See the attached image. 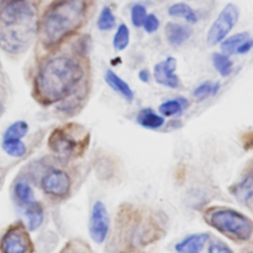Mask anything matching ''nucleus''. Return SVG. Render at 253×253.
<instances>
[{
  "mask_svg": "<svg viewBox=\"0 0 253 253\" xmlns=\"http://www.w3.org/2000/svg\"><path fill=\"white\" fill-rule=\"evenodd\" d=\"M252 45H253V42H252V40L249 38L248 40L244 41V42L237 47L235 53H238V54H245V53H247L248 51L251 50Z\"/></svg>",
  "mask_w": 253,
  "mask_h": 253,
  "instance_id": "7c9ffc66",
  "label": "nucleus"
},
{
  "mask_svg": "<svg viewBox=\"0 0 253 253\" xmlns=\"http://www.w3.org/2000/svg\"><path fill=\"white\" fill-rule=\"evenodd\" d=\"M192 35V30L185 25L169 22L165 26V36L168 42L174 46L184 43Z\"/></svg>",
  "mask_w": 253,
  "mask_h": 253,
  "instance_id": "f8f14e48",
  "label": "nucleus"
},
{
  "mask_svg": "<svg viewBox=\"0 0 253 253\" xmlns=\"http://www.w3.org/2000/svg\"><path fill=\"white\" fill-rule=\"evenodd\" d=\"M86 16V0H53L39 24L43 46L52 48L60 44L83 26Z\"/></svg>",
  "mask_w": 253,
  "mask_h": 253,
  "instance_id": "7ed1b4c3",
  "label": "nucleus"
},
{
  "mask_svg": "<svg viewBox=\"0 0 253 253\" xmlns=\"http://www.w3.org/2000/svg\"><path fill=\"white\" fill-rule=\"evenodd\" d=\"M60 253H91V250L87 244L81 240H70L66 243Z\"/></svg>",
  "mask_w": 253,
  "mask_h": 253,
  "instance_id": "bb28decb",
  "label": "nucleus"
},
{
  "mask_svg": "<svg viewBox=\"0 0 253 253\" xmlns=\"http://www.w3.org/2000/svg\"><path fill=\"white\" fill-rule=\"evenodd\" d=\"M84 54H56L45 60L35 79V97L43 105L68 99L86 76Z\"/></svg>",
  "mask_w": 253,
  "mask_h": 253,
  "instance_id": "f257e3e1",
  "label": "nucleus"
},
{
  "mask_svg": "<svg viewBox=\"0 0 253 253\" xmlns=\"http://www.w3.org/2000/svg\"><path fill=\"white\" fill-rule=\"evenodd\" d=\"M2 146L4 151L13 157H22L27 151L26 145L21 139H3Z\"/></svg>",
  "mask_w": 253,
  "mask_h": 253,
  "instance_id": "4be33fe9",
  "label": "nucleus"
},
{
  "mask_svg": "<svg viewBox=\"0 0 253 253\" xmlns=\"http://www.w3.org/2000/svg\"><path fill=\"white\" fill-rule=\"evenodd\" d=\"M136 122L139 126L149 128V129H157L164 125V118L157 113H155L152 109L145 108L138 112L136 116Z\"/></svg>",
  "mask_w": 253,
  "mask_h": 253,
  "instance_id": "4468645a",
  "label": "nucleus"
},
{
  "mask_svg": "<svg viewBox=\"0 0 253 253\" xmlns=\"http://www.w3.org/2000/svg\"><path fill=\"white\" fill-rule=\"evenodd\" d=\"M168 13L172 17L184 18L190 24H195L198 21V17L195 11L186 3L173 4L168 9Z\"/></svg>",
  "mask_w": 253,
  "mask_h": 253,
  "instance_id": "a211bd4d",
  "label": "nucleus"
},
{
  "mask_svg": "<svg viewBox=\"0 0 253 253\" xmlns=\"http://www.w3.org/2000/svg\"><path fill=\"white\" fill-rule=\"evenodd\" d=\"M233 196L243 204L252 202V176L249 174L230 189Z\"/></svg>",
  "mask_w": 253,
  "mask_h": 253,
  "instance_id": "2eb2a0df",
  "label": "nucleus"
},
{
  "mask_svg": "<svg viewBox=\"0 0 253 253\" xmlns=\"http://www.w3.org/2000/svg\"><path fill=\"white\" fill-rule=\"evenodd\" d=\"M27 211H26V215L28 218V223H29V228L31 230H36L38 229L42 221H43V210L41 204L38 202H33L29 206H27Z\"/></svg>",
  "mask_w": 253,
  "mask_h": 253,
  "instance_id": "f3484780",
  "label": "nucleus"
},
{
  "mask_svg": "<svg viewBox=\"0 0 253 253\" xmlns=\"http://www.w3.org/2000/svg\"><path fill=\"white\" fill-rule=\"evenodd\" d=\"M89 143L87 131L77 124H67L56 127L48 137L49 148L62 157H77L81 155Z\"/></svg>",
  "mask_w": 253,
  "mask_h": 253,
  "instance_id": "39448f33",
  "label": "nucleus"
},
{
  "mask_svg": "<svg viewBox=\"0 0 253 253\" xmlns=\"http://www.w3.org/2000/svg\"><path fill=\"white\" fill-rule=\"evenodd\" d=\"M29 126L25 121H17L9 126L4 133V139H21L27 134Z\"/></svg>",
  "mask_w": 253,
  "mask_h": 253,
  "instance_id": "5701e85b",
  "label": "nucleus"
},
{
  "mask_svg": "<svg viewBox=\"0 0 253 253\" xmlns=\"http://www.w3.org/2000/svg\"><path fill=\"white\" fill-rule=\"evenodd\" d=\"M210 239V234L207 232L193 233L175 245L177 253H201L205 244Z\"/></svg>",
  "mask_w": 253,
  "mask_h": 253,
  "instance_id": "9b49d317",
  "label": "nucleus"
},
{
  "mask_svg": "<svg viewBox=\"0 0 253 253\" xmlns=\"http://www.w3.org/2000/svg\"><path fill=\"white\" fill-rule=\"evenodd\" d=\"M238 16V8L232 3L226 4L208 32V43L210 45H215L221 42L237 23Z\"/></svg>",
  "mask_w": 253,
  "mask_h": 253,
  "instance_id": "423d86ee",
  "label": "nucleus"
},
{
  "mask_svg": "<svg viewBox=\"0 0 253 253\" xmlns=\"http://www.w3.org/2000/svg\"><path fill=\"white\" fill-rule=\"evenodd\" d=\"M2 253H32V242L27 231L21 226H14L2 238Z\"/></svg>",
  "mask_w": 253,
  "mask_h": 253,
  "instance_id": "1a4fd4ad",
  "label": "nucleus"
},
{
  "mask_svg": "<svg viewBox=\"0 0 253 253\" xmlns=\"http://www.w3.org/2000/svg\"><path fill=\"white\" fill-rule=\"evenodd\" d=\"M188 106V101L185 98L171 99L163 102L159 106V112L164 117H173L179 115Z\"/></svg>",
  "mask_w": 253,
  "mask_h": 253,
  "instance_id": "dca6fc26",
  "label": "nucleus"
},
{
  "mask_svg": "<svg viewBox=\"0 0 253 253\" xmlns=\"http://www.w3.org/2000/svg\"><path fill=\"white\" fill-rule=\"evenodd\" d=\"M129 42V30L126 25L121 24L114 36L113 45L116 50H124Z\"/></svg>",
  "mask_w": 253,
  "mask_h": 253,
  "instance_id": "b1692460",
  "label": "nucleus"
},
{
  "mask_svg": "<svg viewBox=\"0 0 253 253\" xmlns=\"http://www.w3.org/2000/svg\"><path fill=\"white\" fill-rule=\"evenodd\" d=\"M212 64L215 68V70L223 77H226L231 74L233 64L232 61L229 59V57L226 54L214 52L212 54Z\"/></svg>",
  "mask_w": 253,
  "mask_h": 253,
  "instance_id": "412c9836",
  "label": "nucleus"
},
{
  "mask_svg": "<svg viewBox=\"0 0 253 253\" xmlns=\"http://www.w3.org/2000/svg\"><path fill=\"white\" fill-rule=\"evenodd\" d=\"M14 193L21 205L29 206L30 204L35 202L34 192L31 186L25 180H21L16 183V185L14 186Z\"/></svg>",
  "mask_w": 253,
  "mask_h": 253,
  "instance_id": "aec40b11",
  "label": "nucleus"
},
{
  "mask_svg": "<svg viewBox=\"0 0 253 253\" xmlns=\"http://www.w3.org/2000/svg\"><path fill=\"white\" fill-rule=\"evenodd\" d=\"M105 80L113 90L119 93L126 101L131 102L133 100L134 94L129 85L125 80H123L119 75H117L114 71L107 70L105 74Z\"/></svg>",
  "mask_w": 253,
  "mask_h": 253,
  "instance_id": "ddd939ff",
  "label": "nucleus"
},
{
  "mask_svg": "<svg viewBox=\"0 0 253 253\" xmlns=\"http://www.w3.org/2000/svg\"><path fill=\"white\" fill-rule=\"evenodd\" d=\"M142 26L148 34L154 33L157 31V29L159 27V20L157 19V17L154 14H149L146 16Z\"/></svg>",
  "mask_w": 253,
  "mask_h": 253,
  "instance_id": "c85d7f7f",
  "label": "nucleus"
},
{
  "mask_svg": "<svg viewBox=\"0 0 253 253\" xmlns=\"http://www.w3.org/2000/svg\"><path fill=\"white\" fill-rule=\"evenodd\" d=\"M116 25V18L109 7H104L99 15L97 26L101 31H110Z\"/></svg>",
  "mask_w": 253,
  "mask_h": 253,
  "instance_id": "393cba45",
  "label": "nucleus"
},
{
  "mask_svg": "<svg viewBox=\"0 0 253 253\" xmlns=\"http://www.w3.org/2000/svg\"><path fill=\"white\" fill-rule=\"evenodd\" d=\"M177 60L175 57L168 56L163 61L157 63L153 68V76L155 81L168 88H177L180 85L179 77L175 74Z\"/></svg>",
  "mask_w": 253,
  "mask_h": 253,
  "instance_id": "9d476101",
  "label": "nucleus"
},
{
  "mask_svg": "<svg viewBox=\"0 0 253 253\" xmlns=\"http://www.w3.org/2000/svg\"><path fill=\"white\" fill-rule=\"evenodd\" d=\"M205 219L211 226L230 239L247 241L252 236L251 219L233 209H210L206 212Z\"/></svg>",
  "mask_w": 253,
  "mask_h": 253,
  "instance_id": "20e7f679",
  "label": "nucleus"
},
{
  "mask_svg": "<svg viewBox=\"0 0 253 253\" xmlns=\"http://www.w3.org/2000/svg\"><path fill=\"white\" fill-rule=\"evenodd\" d=\"M38 31V12L32 1H0V47L3 50L10 54L26 51Z\"/></svg>",
  "mask_w": 253,
  "mask_h": 253,
  "instance_id": "f03ea898",
  "label": "nucleus"
},
{
  "mask_svg": "<svg viewBox=\"0 0 253 253\" xmlns=\"http://www.w3.org/2000/svg\"><path fill=\"white\" fill-rule=\"evenodd\" d=\"M89 234L98 244L103 243L109 233L110 217L106 206L101 201L94 203L89 217Z\"/></svg>",
  "mask_w": 253,
  "mask_h": 253,
  "instance_id": "0eeeda50",
  "label": "nucleus"
},
{
  "mask_svg": "<svg viewBox=\"0 0 253 253\" xmlns=\"http://www.w3.org/2000/svg\"><path fill=\"white\" fill-rule=\"evenodd\" d=\"M138 78L140 79V81L142 82H148L149 78H150V74L148 72L147 69H142L139 71L138 73Z\"/></svg>",
  "mask_w": 253,
  "mask_h": 253,
  "instance_id": "2f4dec72",
  "label": "nucleus"
},
{
  "mask_svg": "<svg viewBox=\"0 0 253 253\" xmlns=\"http://www.w3.org/2000/svg\"><path fill=\"white\" fill-rule=\"evenodd\" d=\"M42 188L47 195L62 198L69 194L71 180L65 171L61 169H52L42 177Z\"/></svg>",
  "mask_w": 253,
  "mask_h": 253,
  "instance_id": "6e6552de",
  "label": "nucleus"
},
{
  "mask_svg": "<svg viewBox=\"0 0 253 253\" xmlns=\"http://www.w3.org/2000/svg\"><path fill=\"white\" fill-rule=\"evenodd\" d=\"M208 253H233L228 246L219 241H212L209 245Z\"/></svg>",
  "mask_w": 253,
  "mask_h": 253,
  "instance_id": "c756f323",
  "label": "nucleus"
},
{
  "mask_svg": "<svg viewBox=\"0 0 253 253\" xmlns=\"http://www.w3.org/2000/svg\"><path fill=\"white\" fill-rule=\"evenodd\" d=\"M250 38V34L248 32H242V33H238L235 34L225 40H223L221 42L220 47L222 49V51L226 54V55H230L236 52L237 47L246 40H248Z\"/></svg>",
  "mask_w": 253,
  "mask_h": 253,
  "instance_id": "6ab92c4d",
  "label": "nucleus"
},
{
  "mask_svg": "<svg viewBox=\"0 0 253 253\" xmlns=\"http://www.w3.org/2000/svg\"><path fill=\"white\" fill-rule=\"evenodd\" d=\"M193 95L195 98L199 100H204L208 98L209 96H214L213 95V83L207 81L202 84H200L198 87L194 89Z\"/></svg>",
  "mask_w": 253,
  "mask_h": 253,
  "instance_id": "cd10ccee",
  "label": "nucleus"
},
{
  "mask_svg": "<svg viewBox=\"0 0 253 253\" xmlns=\"http://www.w3.org/2000/svg\"><path fill=\"white\" fill-rule=\"evenodd\" d=\"M147 16L146 9L141 4H134L130 10V19L134 27L139 28L143 25V22Z\"/></svg>",
  "mask_w": 253,
  "mask_h": 253,
  "instance_id": "a878e982",
  "label": "nucleus"
}]
</instances>
